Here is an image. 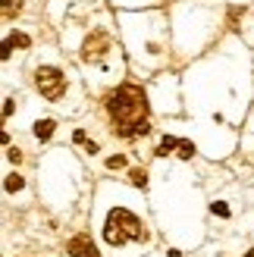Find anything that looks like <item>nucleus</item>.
<instances>
[{"label":"nucleus","instance_id":"nucleus-16","mask_svg":"<svg viewBox=\"0 0 254 257\" xmlns=\"http://www.w3.org/2000/svg\"><path fill=\"white\" fill-rule=\"evenodd\" d=\"M6 157H10V160H13V163H19V160H22V154H19V151H16V148H10V154H6Z\"/></svg>","mask_w":254,"mask_h":257},{"label":"nucleus","instance_id":"nucleus-12","mask_svg":"<svg viewBox=\"0 0 254 257\" xmlns=\"http://www.w3.org/2000/svg\"><path fill=\"white\" fill-rule=\"evenodd\" d=\"M22 185H25V179H22V176H16V173H13V176H6V192H10V194H13V192H22Z\"/></svg>","mask_w":254,"mask_h":257},{"label":"nucleus","instance_id":"nucleus-3","mask_svg":"<svg viewBox=\"0 0 254 257\" xmlns=\"http://www.w3.org/2000/svg\"><path fill=\"white\" fill-rule=\"evenodd\" d=\"M107 220H113L116 226L123 229L129 238H135V242H148V229H145V223H141L135 213H129L126 207H116V210H110V217Z\"/></svg>","mask_w":254,"mask_h":257},{"label":"nucleus","instance_id":"nucleus-11","mask_svg":"<svg viewBox=\"0 0 254 257\" xmlns=\"http://www.w3.org/2000/svg\"><path fill=\"white\" fill-rule=\"evenodd\" d=\"M129 179H132V185H138V188L148 185V173H145V169H138V166L129 169Z\"/></svg>","mask_w":254,"mask_h":257},{"label":"nucleus","instance_id":"nucleus-7","mask_svg":"<svg viewBox=\"0 0 254 257\" xmlns=\"http://www.w3.org/2000/svg\"><path fill=\"white\" fill-rule=\"evenodd\" d=\"M32 41H29V35H22V32H13L10 38H6V44H3V60H10V50L13 47H29Z\"/></svg>","mask_w":254,"mask_h":257},{"label":"nucleus","instance_id":"nucleus-13","mask_svg":"<svg viewBox=\"0 0 254 257\" xmlns=\"http://www.w3.org/2000/svg\"><path fill=\"white\" fill-rule=\"evenodd\" d=\"M176 154H179L182 160H191V154H194V144H191V141H179V151H176Z\"/></svg>","mask_w":254,"mask_h":257},{"label":"nucleus","instance_id":"nucleus-17","mask_svg":"<svg viewBox=\"0 0 254 257\" xmlns=\"http://www.w3.org/2000/svg\"><path fill=\"white\" fill-rule=\"evenodd\" d=\"M245 257H254V248H251V251H248V254H245Z\"/></svg>","mask_w":254,"mask_h":257},{"label":"nucleus","instance_id":"nucleus-4","mask_svg":"<svg viewBox=\"0 0 254 257\" xmlns=\"http://www.w3.org/2000/svg\"><path fill=\"white\" fill-rule=\"evenodd\" d=\"M66 251L72 257H100V251L95 248V242H91V235H72L69 242H66Z\"/></svg>","mask_w":254,"mask_h":257},{"label":"nucleus","instance_id":"nucleus-5","mask_svg":"<svg viewBox=\"0 0 254 257\" xmlns=\"http://www.w3.org/2000/svg\"><path fill=\"white\" fill-rule=\"evenodd\" d=\"M110 50V38L104 35V32H95L88 41H85V50H82V60H97V57H104Z\"/></svg>","mask_w":254,"mask_h":257},{"label":"nucleus","instance_id":"nucleus-15","mask_svg":"<svg viewBox=\"0 0 254 257\" xmlns=\"http://www.w3.org/2000/svg\"><path fill=\"white\" fill-rule=\"evenodd\" d=\"M210 210H214L217 217H229V207H226L223 201H214V204H210Z\"/></svg>","mask_w":254,"mask_h":257},{"label":"nucleus","instance_id":"nucleus-10","mask_svg":"<svg viewBox=\"0 0 254 257\" xmlns=\"http://www.w3.org/2000/svg\"><path fill=\"white\" fill-rule=\"evenodd\" d=\"M19 10H22V0H3V19L10 22L13 16H19Z\"/></svg>","mask_w":254,"mask_h":257},{"label":"nucleus","instance_id":"nucleus-14","mask_svg":"<svg viewBox=\"0 0 254 257\" xmlns=\"http://www.w3.org/2000/svg\"><path fill=\"white\" fill-rule=\"evenodd\" d=\"M126 166V157L123 154H113V157H107V169H123Z\"/></svg>","mask_w":254,"mask_h":257},{"label":"nucleus","instance_id":"nucleus-6","mask_svg":"<svg viewBox=\"0 0 254 257\" xmlns=\"http://www.w3.org/2000/svg\"><path fill=\"white\" fill-rule=\"evenodd\" d=\"M104 238H107V245H126V238H129V235H126L113 220H107V226H104Z\"/></svg>","mask_w":254,"mask_h":257},{"label":"nucleus","instance_id":"nucleus-8","mask_svg":"<svg viewBox=\"0 0 254 257\" xmlns=\"http://www.w3.org/2000/svg\"><path fill=\"white\" fill-rule=\"evenodd\" d=\"M54 128H57L54 119H38V123H35V138L38 141H47L50 135H54Z\"/></svg>","mask_w":254,"mask_h":257},{"label":"nucleus","instance_id":"nucleus-1","mask_svg":"<svg viewBox=\"0 0 254 257\" xmlns=\"http://www.w3.org/2000/svg\"><path fill=\"white\" fill-rule=\"evenodd\" d=\"M107 110L113 116V128L123 138H135V135H148L151 123H148V97L138 85H120L113 94L107 97Z\"/></svg>","mask_w":254,"mask_h":257},{"label":"nucleus","instance_id":"nucleus-9","mask_svg":"<svg viewBox=\"0 0 254 257\" xmlns=\"http://www.w3.org/2000/svg\"><path fill=\"white\" fill-rule=\"evenodd\" d=\"M173 148H179V138H173V135H166V138L157 144V151H154V154H157V157H166V154H173Z\"/></svg>","mask_w":254,"mask_h":257},{"label":"nucleus","instance_id":"nucleus-2","mask_svg":"<svg viewBox=\"0 0 254 257\" xmlns=\"http://www.w3.org/2000/svg\"><path fill=\"white\" fill-rule=\"evenodd\" d=\"M35 85H38L41 97H47V100H60L66 94V75L60 69H54V66H38Z\"/></svg>","mask_w":254,"mask_h":257}]
</instances>
